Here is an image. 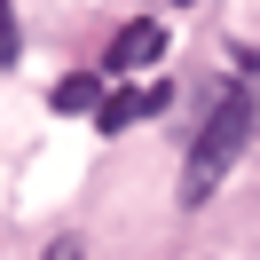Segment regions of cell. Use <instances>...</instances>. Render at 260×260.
Masks as SVG:
<instances>
[{"label": "cell", "instance_id": "obj_4", "mask_svg": "<svg viewBox=\"0 0 260 260\" xmlns=\"http://www.w3.org/2000/svg\"><path fill=\"white\" fill-rule=\"evenodd\" d=\"M55 111H103V71H71V79H55Z\"/></svg>", "mask_w": 260, "mask_h": 260}, {"label": "cell", "instance_id": "obj_3", "mask_svg": "<svg viewBox=\"0 0 260 260\" xmlns=\"http://www.w3.org/2000/svg\"><path fill=\"white\" fill-rule=\"evenodd\" d=\"M150 111H166V87H126V95H103L95 126H103V134H126L134 118H150Z\"/></svg>", "mask_w": 260, "mask_h": 260}, {"label": "cell", "instance_id": "obj_1", "mask_svg": "<svg viewBox=\"0 0 260 260\" xmlns=\"http://www.w3.org/2000/svg\"><path fill=\"white\" fill-rule=\"evenodd\" d=\"M252 126H260L252 95H244V87H221L213 111H205V126H197V142H189V166H181V205H205L229 181V166L252 150Z\"/></svg>", "mask_w": 260, "mask_h": 260}, {"label": "cell", "instance_id": "obj_6", "mask_svg": "<svg viewBox=\"0 0 260 260\" xmlns=\"http://www.w3.org/2000/svg\"><path fill=\"white\" fill-rule=\"evenodd\" d=\"M40 260H87V252H79V237H55V244H48Z\"/></svg>", "mask_w": 260, "mask_h": 260}, {"label": "cell", "instance_id": "obj_2", "mask_svg": "<svg viewBox=\"0 0 260 260\" xmlns=\"http://www.w3.org/2000/svg\"><path fill=\"white\" fill-rule=\"evenodd\" d=\"M158 55H166V32H158V24H150V16H134L126 32L111 40V55H103V79H126V71H142V63H158Z\"/></svg>", "mask_w": 260, "mask_h": 260}, {"label": "cell", "instance_id": "obj_5", "mask_svg": "<svg viewBox=\"0 0 260 260\" xmlns=\"http://www.w3.org/2000/svg\"><path fill=\"white\" fill-rule=\"evenodd\" d=\"M0 63H16V8L0 0Z\"/></svg>", "mask_w": 260, "mask_h": 260}]
</instances>
